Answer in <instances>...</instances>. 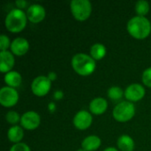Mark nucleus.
<instances>
[{
	"mask_svg": "<svg viewBox=\"0 0 151 151\" xmlns=\"http://www.w3.org/2000/svg\"><path fill=\"white\" fill-rule=\"evenodd\" d=\"M145 88L139 83L130 84L125 90V97L131 103H135L142 100L145 96Z\"/></svg>",
	"mask_w": 151,
	"mask_h": 151,
	"instance_id": "9",
	"label": "nucleus"
},
{
	"mask_svg": "<svg viewBox=\"0 0 151 151\" xmlns=\"http://www.w3.org/2000/svg\"><path fill=\"white\" fill-rule=\"evenodd\" d=\"M15 4L17 5V7L19 8V9H24V8H26L27 7V1H25V0H17L16 2H15Z\"/></svg>",
	"mask_w": 151,
	"mask_h": 151,
	"instance_id": "26",
	"label": "nucleus"
},
{
	"mask_svg": "<svg viewBox=\"0 0 151 151\" xmlns=\"http://www.w3.org/2000/svg\"><path fill=\"white\" fill-rule=\"evenodd\" d=\"M142 80L145 86L151 88V67H149L143 71Z\"/></svg>",
	"mask_w": 151,
	"mask_h": 151,
	"instance_id": "24",
	"label": "nucleus"
},
{
	"mask_svg": "<svg viewBox=\"0 0 151 151\" xmlns=\"http://www.w3.org/2000/svg\"><path fill=\"white\" fill-rule=\"evenodd\" d=\"M27 13L19 8L11 10L4 19V26L6 29L12 33H19L27 26Z\"/></svg>",
	"mask_w": 151,
	"mask_h": 151,
	"instance_id": "3",
	"label": "nucleus"
},
{
	"mask_svg": "<svg viewBox=\"0 0 151 151\" xmlns=\"http://www.w3.org/2000/svg\"><path fill=\"white\" fill-rule=\"evenodd\" d=\"M4 80L5 84L8 87L15 88H18L21 84L22 77L19 73L16 71H11L4 74Z\"/></svg>",
	"mask_w": 151,
	"mask_h": 151,
	"instance_id": "16",
	"label": "nucleus"
},
{
	"mask_svg": "<svg viewBox=\"0 0 151 151\" xmlns=\"http://www.w3.org/2000/svg\"><path fill=\"white\" fill-rule=\"evenodd\" d=\"M7 137L10 142H13L14 144L20 142V141L24 137V131L23 127L19 126H12V127L9 128L7 132Z\"/></svg>",
	"mask_w": 151,
	"mask_h": 151,
	"instance_id": "18",
	"label": "nucleus"
},
{
	"mask_svg": "<svg viewBox=\"0 0 151 151\" xmlns=\"http://www.w3.org/2000/svg\"><path fill=\"white\" fill-rule=\"evenodd\" d=\"M48 110L50 111V112H54L56 111V104L55 103L51 102L48 104Z\"/></svg>",
	"mask_w": 151,
	"mask_h": 151,
	"instance_id": "29",
	"label": "nucleus"
},
{
	"mask_svg": "<svg viewBox=\"0 0 151 151\" xmlns=\"http://www.w3.org/2000/svg\"><path fill=\"white\" fill-rule=\"evenodd\" d=\"M106 47L99 42H96L93 44L90 47V56L95 59V60H101L103 59L105 55H106Z\"/></svg>",
	"mask_w": 151,
	"mask_h": 151,
	"instance_id": "19",
	"label": "nucleus"
},
{
	"mask_svg": "<svg viewBox=\"0 0 151 151\" xmlns=\"http://www.w3.org/2000/svg\"><path fill=\"white\" fill-rule=\"evenodd\" d=\"M107 95H108V97L110 99L117 101V100L121 99L122 96H125V91L118 86H113L108 89Z\"/></svg>",
	"mask_w": 151,
	"mask_h": 151,
	"instance_id": "21",
	"label": "nucleus"
},
{
	"mask_svg": "<svg viewBox=\"0 0 151 151\" xmlns=\"http://www.w3.org/2000/svg\"><path fill=\"white\" fill-rule=\"evenodd\" d=\"M127 28L131 36L138 40H142L150 35L151 23L146 17L137 15L129 19Z\"/></svg>",
	"mask_w": 151,
	"mask_h": 151,
	"instance_id": "1",
	"label": "nucleus"
},
{
	"mask_svg": "<svg viewBox=\"0 0 151 151\" xmlns=\"http://www.w3.org/2000/svg\"><path fill=\"white\" fill-rule=\"evenodd\" d=\"M10 151H31V150L27 144L24 142H19V143L13 144L11 147Z\"/></svg>",
	"mask_w": 151,
	"mask_h": 151,
	"instance_id": "25",
	"label": "nucleus"
},
{
	"mask_svg": "<svg viewBox=\"0 0 151 151\" xmlns=\"http://www.w3.org/2000/svg\"><path fill=\"white\" fill-rule=\"evenodd\" d=\"M70 9L75 19L84 21L89 18L92 12V4L89 0H73Z\"/></svg>",
	"mask_w": 151,
	"mask_h": 151,
	"instance_id": "5",
	"label": "nucleus"
},
{
	"mask_svg": "<svg viewBox=\"0 0 151 151\" xmlns=\"http://www.w3.org/2000/svg\"><path fill=\"white\" fill-rule=\"evenodd\" d=\"M12 42L10 41L9 37L5 35H0V50L1 51H5L9 47H11Z\"/></svg>",
	"mask_w": 151,
	"mask_h": 151,
	"instance_id": "23",
	"label": "nucleus"
},
{
	"mask_svg": "<svg viewBox=\"0 0 151 151\" xmlns=\"http://www.w3.org/2000/svg\"><path fill=\"white\" fill-rule=\"evenodd\" d=\"M73 125L79 130H86L88 129L93 122V117L90 112L88 111L82 110L78 111L73 117Z\"/></svg>",
	"mask_w": 151,
	"mask_h": 151,
	"instance_id": "10",
	"label": "nucleus"
},
{
	"mask_svg": "<svg viewBox=\"0 0 151 151\" xmlns=\"http://www.w3.org/2000/svg\"><path fill=\"white\" fill-rule=\"evenodd\" d=\"M63 96H64V93H63V91L62 90H57V91H55L54 92V94H53V97H54V99L55 100H61L62 98H63Z\"/></svg>",
	"mask_w": 151,
	"mask_h": 151,
	"instance_id": "27",
	"label": "nucleus"
},
{
	"mask_svg": "<svg viewBox=\"0 0 151 151\" xmlns=\"http://www.w3.org/2000/svg\"><path fill=\"white\" fill-rule=\"evenodd\" d=\"M104 151H119V150L116 149V148H114V147H108V148H106Z\"/></svg>",
	"mask_w": 151,
	"mask_h": 151,
	"instance_id": "30",
	"label": "nucleus"
},
{
	"mask_svg": "<svg viewBox=\"0 0 151 151\" xmlns=\"http://www.w3.org/2000/svg\"><path fill=\"white\" fill-rule=\"evenodd\" d=\"M26 13L27 19L32 23H40L44 19L46 16V11L44 7L39 4L29 5Z\"/></svg>",
	"mask_w": 151,
	"mask_h": 151,
	"instance_id": "11",
	"label": "nucleus"
},
{
	"mask_svg": "<svg viewBox=\"0 0 151 151\" xmlns=\"http://www.w3.org/2000/svg\"><path fill=\"white\" fill-rule=\"evenodd\" d=\"M47 77L50 79V81H54L56 79H57V73H55V72H50L49 73H48V75H47Z\"/></svg>",
	"mask_w": 151,
	"mask_h": 151,
	"instance_id": "28",
	"label": "nucleus"
},
{
	"mask_svg": "<svg viewBox=\"0 0 151 151\" xmlns=\"http://www.w3.org/2000/svg\"><path fill=\"white\" fill-rule=\"evenodd\" d=\"M41 123L40 115L34 111H28L22 114L20 119L21 127L27 130H35L36 129Z\"/></svg>",
	"mask_w": 151,
	"mask_h": 151,
	"instance_id": "8",
	"label": "nucleus"
},
{
	"mask_svg": "<svg viewBox=\"0 0 151 151\" xmlns=\"http://www.w3.org/2000/svg\"><path fill=\"white\" fill-rule=\"evenodd\" d=\"M11 52L15 56H23L29 50V42L26 38L17 37L11 43Z\"/></svg>",
	"mask_w": 151,
	"mask_h": 151,
	"instance_id": "12",
	"label": "nucleus"
},
{
	"mask_svg": "<svg viewBox=\"0 0 151 151\" xmlns=\"http://www.w3.org/2000/svg\"><path fill=\"white\" fill-rule=\"evenodd\" d=\"M76 151H85L83 149H79V150H77Z\"/></svg>",
	"mask_w": 151,
	"mask_h": 151,
	"instance_id": "31",
	"label": "nucleus"
},
{
	"mask_svg": "<svg viewBox=\"0 0 151 151\" xmlns=\"http://www.w3.org/2000/svg\"><path fill=\"white\" fill-rule=\"evenodd\" d=\"M135 114V107L134 103L123 101L118 104L112 111V116L118 122L125 123L131 120Z\"/></svg>",
	"mask_w": 151,
	"mask_h": 151,
	"instance_id": "4",
	"label": "nucleus"
},
{
	"mask_svg": "<svg viewBox=\"0 0 151 151\" xmlns=\"http://www.w3.org/2000/svg\"><path fill=\"white\" fill-rule=\"evenodd\" d=\"M134 8L138 16L145 17V15H147L150 12V4L146 0H139L136 2Z\"/></svg>",
	"mask_w": 151,
	"mask_h": 151,
	"instance_id": "20",
	"label": "nucleus"
},
{
	"mask_svg": "<svg viewBox=\"0 0 151 151\" xmlns=\"http://www.w3.org/2000/svg\"><path fill=\"white\" fill-rule=\"evenodd\" d=\"M20 119H21V117L19 116V114L17 111H10L5 115L6 121L9 124H12L13 126H16V124L18 122H20Z\"/></svg>",
	"mask_w": 151,
	"mask_h": 151,
	"instance_id": "22",
	"label": "nucleus"
},
{
	"mask_svg": "<svg viewBox=\"0 0 151 151\" xmlns=\"http://www.w3.org/2000/svg\"><path fill=\"white\" fill-rule=\"evenodd\" d=\"M102 144L101 139L97 135H89L81 142V149L85 151H96Z\"/></svg>",
	"mask_w": 151,
	"mask_h": 151,
	"instance_id": "15",
	"label": "nucleus"
},
{
	"mask_svg": "<svg viewBox=\"0 0 151 151\" xmlns=\"http://www.w3.org/2000/svg\"><path fill=\"white\" fill-rule=\"evenodd\" d=\"M15 64V58L11 51L5 50L0 52V71L3 73H7L12 71Z\"/></svg>",
	"mask_w": 151,
	"mask_h": 151,
	"instance_id": "13",
	"label": "nucleus"
},
{
	"mask_svg": "<svg viewBox=\"0 0 151 151\" xmlns=\"http://www.w3.org/2000/svg\"><path fill=\"white\" fill-rule=\"evenodd\" d=\"M51 88V81L47 76L39 75L35 77L31 83V90L37 96H46Z\"/></svg>",
	"mask_w": 151,
	"mask_h": 151,
	"instance_id": "6",
	"label": "nucleus"
},
{
	"mask_svg": "<svg viewBox=\"0 0 151 151\" xmlns=\"http://www.w3.org/2000/svg\"><path fill=\"white\" fill-rule=\"evenodd\" d=\"M19 101L18 91L11 87L5 86L0 89V104L5 108L14 106Z\"/></svg>",
	"mask_w": 151,
	"mask_h": 151,
	"instance_id": "7",
	"label": "nucleus"
},
{
	"mask_svg": "<svg viewBox=\"0 0 151 151\" xmlns=\"http://www.w3.org/2000/svg\"><path fill=\"white\" fill-rule=\"evenodd\" d=\"M72 66L75 73L81 76L92 74L96 67V60L88 54L77 53L72 58Z\"/></svg>",
	"mask_w": 151,
	"mask_h": 151,
	"instance_id": "2",
	"label": "nucleus"
},
{
	"mask_svg": "<svg viewBox=\"0 0 151 151\" xmlns=\"http://www.w3.org/2000/svg\"><path fill=\"white\" fill-rule=\"evenodd\" d=\"M108 108V102L104 97H96L89 104L90 113L95 115L104 114Z\"/></svg>",
	"mask_w": 151,
	"mask_h": 151,
	"instance_id": "14",
	"label": "nucleus"
},
{
	"mask_svg": "<svg viewBox=\"0 0 151 151\" xmlns=\"http://www.w3.org/2000/svg\"><path fill=\"white\" fill-rule=\"evenodd\" d=\"M117 144L118 148L121 151H134L135 146L133 138L127 134H122L121 136H119Z\"/></svg>",
	"mask_w": 151,
	"mask_h": 151,
	"instance_id": "17",
	"label": "nucleus"
}]
</instances>
